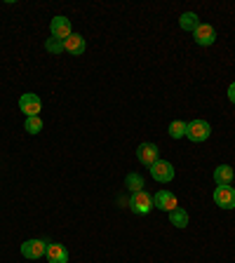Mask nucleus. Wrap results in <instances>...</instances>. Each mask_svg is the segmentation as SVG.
Instances as JSON below:
<instances>
[{"instance_id":"nucleus-7","label":"nucleus","mask_w":235,"mask_h":263,"mask_svg":"<svg viewBox=\"0 0 235 263\" xmlns=\"http://www.w3.org/2000/svg\"><path fill=\"white\" fill-rule=\"evenodd\" d=\"M193 38H195L197 45L209 47V45H214V40H216V31H214L212 24H203V22H200V26L193 31Z\"/></svg>"},{"instance_id":"nucleus-1","label":"nucleus","mask_w":235,"mask_h":263,"mask_svg":"<svg viewBox=\"0 0 235 263\" xmlns=\"http://www.w3.org/2000/svg\"><path fill=\"white\" fill-rule=\"evenodd\" d=\"M212 134V127H209L207 120H193L186 122V139H191L193 143H203L209 139Z\"/></svg>"},{"instance_id":"nucleus-17","label":"nucleus","mask_w":235,"mask_h":263,"mask_svg":"<svg viewBox=\"0 0 235 263\" xmlns=\"http://www.w3.org/2000/svg\"><path fill=\"white\" fill-rule=\"evenodd\" d=\"M24 129H26L28 134H38V132H43V118H40V115H35V118H26Z\"/></svg>"},{"instance_id":"nucleus-10","label":"nucleus","mask_w":235,"mask_h":263,"mask_svg":"<svg viewBox=\"0 0 235 263\" xmlns=\"http://www.w3.org/2000/svg\"><path fill=\"white\" fill-rule=\"evenodd\" d=\"M153 202H155V207L158 209H162V212H174L176 207H179V200H176V195L174 193H170V191H160L158 195L153 197Z\"/></svg>"},{"instance_id":"nucleus-9","label":"nucleus","mask_w":235,"mask_h":263,"mask_svg":"<svg viewBox=\"0 0 235 263\" xmlns=\"http://www.w3.org/2000/svg\"><path fill=\"white\" fill-rule=\"evenodd\" d=\"M158 155H160V151H158V146H155V143H141V146L137 148L139 162L146 164V167H151V164L158 162V160H160Z\"/></svg>"},{"instance_id":"nucleus-4","label":"nucleus","mask_w":235,"mask_h":263,"mask_svg":"<svg viewBox=\"0 0 235 263\" xmlns=\"http://www.w3.org/2000/svg\"><path fill=\"white\" fill-rule=\"evenodd\" d=\"M19 110L22 113H26V118H35V115L43 110V101H40L38 94L33 92H26L19 97Z\"/></svg>"},{"instance_id":"nucleus-5","label":"nucleus","mask_w":235,"mask_h":263,"mask_svg":"<svg viewBox=\"0 0 235 263\" xmlns=\"http://www.w3.org/2000/svg\"><path fill=\"white\" fill-rule=\"evenodd\" d=\"M148 170H151V176H153L155 181H160V183H170V181L174 179V164L167 162V160H158V162L151 164Z\"/></svg>"},{"instance_id":"nucleus-8","label":"nucleus","mask_w":235,"mask_h":263,"mask_svg":"<svg viewBox=\"0 0 235 263\" xmlns=\"http://www.w3.org/2000/svg\"><path fill=\"white\" fill-rule=\"evenodd\" d=\"M49 31H52V38H57V40H66L68 35H71V22L66 19V16H55L52 19V24H49Z\"/></svg>"},{"instance_id":"nucleus-12","label":"nucleus","mask_w":235,"mask_h":263,"mask_svg":"<svg viewBox=\"0 0 235 263\" xmlns=\"http://www.w3.org/2000/svg\"><path fill=\"white\" fill-rule=\"evenodd\" d=\"M47 263H68V249L64 245H47V252H45Z\"/></svg>"},{"instance_id":"nucleus-16","label":"nucleus","mask_w":235,"mask_h":263,"mask_svg":"<svg viewBox=\"0 0 235 263\" xmlns=\"http://www.w3.org/2000/svg\"><path fill=\"white\" fill-rule=\"evenodd\" d=\"M125 183H127V188H130L132 193L143 191V176H141V174H127Z\"/></svg>"},{"instance_id":"nucleus-2","label":"nucleus","mask_w":235,"mask_h":263,"mask_svg":"<svg viewBox=\"0 0 235 263\" xmlns=\"http://www.w3.org/2000/svg\"><path fill=\"white\" fill-rule=\"evenodd\" d=\"M155 207V202H153V197L148 195L146 191H139V193H132V197H130V209L134 214H139V216H143V214H148L151 209Z\"/></svg>"},{"instance_id":"nucleus-11","label":"nucleus","mask_w":235,"mask_h":263,"mask_svg":"<svg viewBox=\"0 0 235 263\" xmlns=\"http://www.w3.org/2000/svg\"><path fill=\"white\" fill-rule=\"evenodd\" d=\"M85 47H87V43H85V38H82L80 33H71V35L64 40V52H68V54H73V57H80L82 52H85Z\"/></svg>"},{"instance_id":"nucleus-3","label":"nucleus","mask_w":235,"mask_h":263,"mask_svg":"<svg viewBox=\"0 0 235 263\" xmlns=\"http://www.w3.org/2000/svg\"><path fill=\"white\" fill-rule=\"evenodd\" d=\"M47 240H26L22 247H19V252H22L24 258H31V261H38V258L45 256L47 252Z\"/></svg>"},{"instance_id":"nucleus-15","label":"nucleus","mask_w":235,"mask_h":263,"mask_svg":"<svg viewBox=\"0 0 235 263\" xmlns=\"http://www.w3.org/2000/svg\"><path fill=\"white\" fill-rule=\"evenodd\" d=\"M170 223L174 226V228H186L188 226V212L186 209L176 207L174 212H170Z\"/></svg>"},{"instance_id":"nucleus-13","label":"nucleus","mask_w":235,"mask_h":263,"mask_svg":"<svg viewBox=\"0 0 235 263\" xmlns=\"http://www.w3.org/2000/svg\"><path fill=\"white\" fill-rule=\"evenodd\" d=\"M233 176H235V172L230 164H219V167L214 170V183H216V186H230V183H233Z\"/></svg>"},{"instance_id":"nucleus-20","label":"nucleus","mask_w":235,"mask_h":263,"mask_svg":"<svg viewBox=\"0 0 235 263\" xmlns=\"http://www.w3.org/2000/svg\"><path fill=\"white\" fill-rule=\"evenodd\" d=\"M228 99H230V104H235V82L228 85Z\"/></svg>"},{"instance_id":"nucleus-14","label":"nucleus","mask_w":235,"mask_h":263,"mask_svg":"<svg viewBox=\"0 0 235 263\" xmlns=\"http://www.w3.org/2000/svg\"><path fill=\"white\" fill-rule=\"evenodd\" d=\"M179 26L184 28V31L193 33L197 26H200V16H197L195 12H184V14L179 16Z\"/></svg>"},{"instance_id":"nucleus-19","label":"nucleus","mask_w":235,"mask_h":263,"mask_svg":"<svg viewBox=\"0 0 235 263\" xmlns=\"http://www.w3.org/2000/svg\"><path fill=\"white\" fill-rule=\"evenodd\" d=\"M45 49H47L49 54H61V52H64V40L47 38V43H45Z\"/></svg>"},{"instance_id":"nucleus-18","label":"nucleus","mask_w":235,"mask_h":263,"mask_svg":"<svg viewBox=\"0 0 235 263\" xmlns=\"http://www.w3.org/2000/svg\"><path fill=\"white\" fill-rule=\"evenodd\" d=\"M170 137L172 139H181V137H186V122H181V120H174L170 122Z\"/></svg>"},{"instance_id":"nucleus-6","label":"nucleus","mask_w":235,"mask_h":263,"mask_svg":"<svg viewBox=\"0 0 235 263\" xmlns=\"http://www.w3.org/2000/svg\"><path fill=\"white\" fill-rule=\"evenodd\" d=\"M214 204L221 209H235V188L230 186H216L214 191Z\"/></svg>"}]
</instances>
